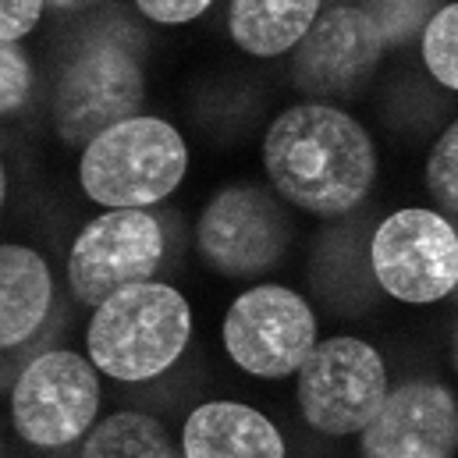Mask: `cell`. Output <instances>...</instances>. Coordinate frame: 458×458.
Wrapping results in <instances>:
<instances>
[{
	"mask_svg": "<svg viewBox=\"0 0 458 458\" xmlns=\"http://www.w3.org/2000/svg\"><path fill=\"white\" fill-rule=\"evenodd\" d=\"M270 185L313 217H342L366 203L377 178L369 131L331 104H295L274 117L263 139Z\"/></svg>",
	"mask_w": 458,
	"mask_h": 458,
	"instance_id": "cell-1",
	"label": "cell"
},
{
	"mask_svg": "<svg viewBox=\"0 0 458 458\" xmlns=\"http://www.w3.org/2000/svg\"><path fill=\"white\" fill-rule=\"evenodd\" d=\"M192 313L178 288L142 281L114 292L104 306H97L86 344L89 359L100 373L142 384L167 373L189 344Z\"/></svg>",
	"mask_w": 458,
	"mask_h": 458,
	"instance_id": "cell-2",
	"label": "cell"
},
{
	"mask_svg": "<svg viewBox=\"0 0 458 458\" xmlns=\"http://www.w3.org/2000/svg\"><path fill=\"white\" fill-rule=\"evenodd\" d=\"M185 167L189 149L174 124L160 117H131L82 149L79 182L93 203L111 210H146L182 185Z\"/></svg>",
	"mask_w": 458,
	"mask_h": 458,
	"instance_id": "cell-3",
	"label": "cell"
},
{
	"mask_svg": "<svg viewBox=\"0 0 458 458\" xmlns=\"http://www.w3.org/2000/svg\"><path fill=\"white\" fill-rule=\"evenodd\" d=\"M295 373L302 420L327 437L359 434L387 394L380 352L348 335L313 344Z\"/></svg>",
	"mask_w": 458,
	"mask_h": 458,
	"instance_id": "cell-4",
	"label": "cell"
},
{
	"mask_svg": "<svg viewBox=\"0 0 458 458\" xmlns=\"http://www.w3.org/2000/svg\"><path fill=\"white\" fill-rule=\"evenodd\" d=\"M369 263L391 299L416 306L448 299L458 284L455 228L434 210H398L373 231Z\"/></svg>",
	"mask_w": 458,
	"mask_h": 458,
	"instance_id": "cell-5",
	"label": "cell"
},
{
	"mask_svg": "<svg viewBox=\"0 0 458 458\" xmlns=\"http://www.w3.org/2000/svg\"><path fill=\"white\" fill-rule=\"evenodd\" d=\"M100 409L97 369L75 352H43L25 366L11 394V416L21 441L61 448L93 430Z\"/></svg>",
	"mask_w": 458,
	"mask_h": 458,
	"instance_id": "cell-6",
	"label": "cell"
},
{
	"mask_svg": "<svg viewBox=\"0 0 458 458\" xmlns=\"http://www.w3.org/2000/svg\"><path fill=\"white\" fill-rule=\"evenodd\" d=\"M317 344V317L302 295L281 284L249 288L225 317V348L249 377L281 380Z\"/></svg>",
	"mask_w": 458,
	"mask_h": 458,
	"instance_id": "cell-7",
	"label": "cell"
},
{
	"mask_svg": "<svg viewBox=\"0 0 458 458\" xmlns=\"http://www.w3.org/2000/svg\"><path fill=\"white\" fill-rule=\"evenodd\" d=\"M288 242V214L259 185L221 189L196 225V245L207 267L221 277H256L270 270L284 256Z\"/></svg>",
	"mask_w": 458,
	"mask_h": 458,
	"instance_id": "cell-8",
	"label": "cell"
},
{
	"mask_svg": "<svg viewBox=\"0 0 458 458\" xmlns=\"http://www.w3.org/2000/svg\"><path fill=\"white\" fill-rule=\"evenodd\" d=\"M164 256V231L149 210H107L72 245L68 281L82 306H104L128 284L153 281Z\"/></svg>",
	"mask_w": 458,
	"mask_h": 458,
	"instance_id": "cell-9",
	"label": "cell"
},
{
	"mask_svg": "<svg viewBox=\"0 0 458 458\" xmlns=\"http://www.w3.org/2000/svg\"><path fill=\"white\" fill-rule=\"evenodd\" d=\"M142 93L139 61L117 43H97L64 72L54 97V128L64 142L86 149L107 128L139 114Z\"/></svg>",
	"mask_w": 458,
	"mask_h": 458,
	"instance_id": "cell-10",
	"label": "cell"
},
{
	"mask_svg": "<svg viewBox=\"0 0 458 458\" xmlns=\"http://www.w3.org/2000/svg\"><path fill=\"white\" fill-rule=\"evenodd\" d=\"M380 54H384L380 29L362 7L355 4L324 7L295 47L292 79L302 93L344 97L355 93L377 72Z\"/></svg>",
	"mask_w": 458,
	"mask_h": 458,
	"instance_id": "cell-11",
	"label": "cell"
},
{
	"mask_svg": "<svg viewBox=\"0 0 458 458\" xmlns=\"http://www.w3.org/2000/svg\"><path fill=\"white\" fill-rule=\"evenodd\" d=\"M455 445V394L437 380L398 384L359 430V448L366 458H448Z\"/></svg>",
	"mask_w": 458,
	"mask_h": 458,
	"instance_id": "cell-12",
	"label": "cell"
},
{
	"mask_svg": "<svg viewBox=\"0 0 458 458\" xmlns=\"http://www.w3.org/2000/svg\"><path fill=\"white\" fill-rule=\"evenodd\" d=\"M182 452L189 458H281V430L238 402H207L185 420Z\"/></svg>",
	"mask_w": 458,
	"mask_h": 458,
	"instance_id": "cell-13",
	"label": "cell"
},
{
	"mask_svg": "<svg viewBox=\"0 0 458 458\" xmlns=\"http://www.w3.org/2000/svg\"><path fill=\"white\" fill-rule=\"evenodd\" d=\"M50 267L25 245L0 249V344L18 348L43 324L50 310Z\"/></svg>",
	"mask_w": 458,
	"mask_h": 458,
	"instance_id": "cell-14",
	"label": "cell"
},
{
	"mask_svg": "<svg viewBox=\"0 0 458 458\" xmlns=\"http://www.w3.org/2000/svg\"><path fill=\"white\" fill-rule=\"evenodd\" d=\"M320 0H231V39L252 57H281L310 32Z\"/></svg>",
	"mask_w": 458,
	"mask_h": 458,
	"instance_id": "cell-15",
	"label": "cell"
},
{
	"mask_svg": "<svg viewBox=\"0 0 458 458\" xmlns=\"http://www.w3.org/2000/svg\"><path fill=\"white\" fill-rule=\"evenodd\" d=\"M86 458H174V445L164 430L160 420L146 416V412H117L111 420H104L100 427H93V434L82 445Z\"/></svg>",
	"mask_w": 458,
	"mask_h": 458,
	"instance_id": "cell-16",
	"label": "cell"
},
{
	"mask_svg": "<svg viewBox=\"0 0 458 458\" xmlns=\"http://www.w3.org/2000/svg\"><path fill=\"white\" fill-rule=\"evenodd\" d=\"M420 36H423V64H427V72H430L445 89H458V7L455 4H445L441 11H434Z\"/></svg>",
	"mask_w": 458,
	"mask_h": 458,
	"instance_id": "cell-17",
	"label": "cell"
},
{
	"mask_svg": "<svg viewBox=\"0 0 458 458\" xmlns=\"http://www.w3.org/2000/svg\"><path fill=\"white\" fill-rule=\"evenodd\" d=\"M427 189L445 207V214L458 210V124H448L427 160Z\"/></svg>",
	"mask_w": 458,
	"mask_h": 458,
	"instance_id": "cell-18",
	"label": "cell"
},
{
	"mask_svg": "<svg viewBox=\"0 0 458 458\" xmlns=\"http://www.w3.org/2000/svg\"><path fill=\"white\" fill-rule=\"evenodd\" d=\"M373 25L380 29V39L384 47H398L405 39H412L416 32H423V25L430 21V4L423 0H409V4H394V0H384V4H366L362 7Z\"/></svg>",
	"mask_w": 458,
	"mask_h": 458,
	"instance_id": "cell-19",
	"label": "cell"
},
{
	"mask_svg": "<svg viewBox=\"0 0 458 458\" xmlns=\"http://www.w3.org/2000/svg\"><path fill=\"white\" fill-rule=\"evenodd\" d=\"M32 89V68L18 43H0V111L14 114Z\"/></svg>",
	"mask_w": 458,
	"mask_h": 458,
	"instance_id": "cell-20",
	"label": "cell"
},
{
	"mask_svg": "<svg viewBox=\"0 0 458 458\" xmlns=\"http://www.w3.org/2000/svg\"><path fill=\"white\" fill-rule=\"evenodd\" d=\"M43 14V0H4L0 4V43H18Z\"/></svg>",
	"mask_w": 458,
	"mask_h": 458,
	"instance_id": "cell-21",
	"label": "cell"
},
{
	"mask_svg": "<svg viewBox=\"0 0 458 458\" xmlns=\"http://www.w3.org/2000/svg\"><path fill=\"white\" fill-rule=\"evenodd\" d=\"M139 11L160 25H182L210 11V0H139Z\"/></svg>",
	"mask_w": 458,
	"mask_h": 458,
	"instance_id": "cell-22",
	"label": "cell"
}]
</instances>
